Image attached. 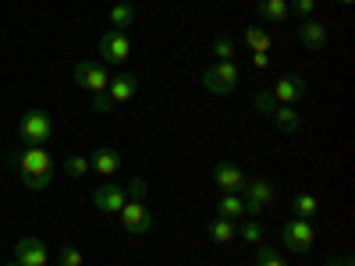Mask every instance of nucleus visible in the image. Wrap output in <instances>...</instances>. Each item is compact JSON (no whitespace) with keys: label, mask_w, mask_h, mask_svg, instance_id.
<instances>
[{"label":"nucleus","mask_w":355,"mask_h":266,"mask_svg":"<svg viewBox=\"0 0 355 266\" xmlns=\"http://www.w3.org/2000/svg\"><path fill=\"white\" fill-rule=\"evenodd\" d=\"M15 167L21 174V181L28 188H36V192L50 188L53 170H57L53 167V157L46 153V145H28V150H21V157H15Z\"/></svg>","instance_id":"f257e3e1"},{"label":"nucleus","mask_w":355,"mask_h":266,"mask_svg":"<svg viewBox=\"0 0 355 266\" xmlns=\"http://www.w3.org/2000/svg\"><path fill=\"white\" fill-rule=\"evenodd\" d=\"M199 82H202L206 93L227 96V93H234V85H239V64H234V61H217V64H210L202 71Z\"/></svg>","instance_id":"f03ea898"},{"label":"nucleus","mask_w":355,"mask_h":266,"mask_svg":"<svg viewBox=\"0 0 355 266\" xmlns=\"http://www.w3.org/2000/svg\"><path fill=\"white\" fill-rule=\"evenodd\" d=\"M21 142L25 145H46L50 135H53V121H50V114L40 110V107H28L21 114Z\"/></svg>","instance_id":"7ed1b4c3"},{"label":"nucleus","mask_w":355,"mask_h":266,"mask_svg":"<svg viewBox=\"0 0 355 266\" xmlns=\"http://www.w3.org/2000/svg\"><path fill=\"white\" fill-rule=\"evenodd\" d=\"M313 242H316V231H313V220H288L284 227H281V245L288 249V252H309L313 249Z\"/></svg>","instance_id":"20e7f679"},{"label":"nucleus","mask_w":355,"mask_h":266,"mask_svg":"<svg viewBox=\"0 0 355 266\" xmlns=\"http://www.w3.org/2000/svg\"><path fill=\"white\" fill-rule=\"evenodd\" d=\"M117 217H121V227L128 234H146V231L153 227V210L146 206V199H128Z\"/></svg>","instance_id":"39448f33"},{"label":"nucleus","mask_w":355,"mask_h":266,"mask_svg":"<svg viewBox=\"0 0 355 266\" xmlns=\"http://www.w3.org/2000/svg\"><path fill=\"white\" fill-rule=\"evenodd\" d=\"M107 82H110V75L100 61H78L75 64V85L85 89V93H107Z\"/></svg>","instance_id":"423d86ee"},{"label":"nucleus","mask_w":355,"mask_h":266,"mask_svg":"<svg viewBox=\"0 0 355 266\" xmlns=\"http://www.w3.org/2000/svg\"><path fill=\"white\" fill-rule=\"evenodd\" d=\"M128 53H132L128 33H114V28H107V33L100 36V61H107V64H125Z\"/></svg>","instance_id":"0eeeda50"},{"label":"nucleus","mask_w":355,"mask_h":266,"mask_svg":"<svg viewBox=\"0 0 355 266\" xmlns=\"http://www.w3.org/2000/svg\"><path fill=\"white\" fill-rule=\"evenodd\" d=\"M277 199V188L270 185V181H249L245 188H242V202H245V217H256V213H263L266 206H270Z\"/></svg>","instance_id":"6e6552de"},{"label":"nucleus","mask_w":355,"mask_h":266,"mask_svg":"<svg viewBox=\"0 0 355 266\" xmlns=\"http://www.w3.org/2000/svg\"><path fill=\"white\" fill-rule=\"evenodd\" d=\"M270 96H274L277 103H284V107H299V103H306V78H299V75H284V78H277V85L270 89Z\"/></svg>","instance_id":"1a4fd4ad"},{"label":"nucleus","mask_w":355,"mask_h":266,"mask_svg":"<svg viewBox=\"0 0 355 266\" xmlns=\"http://www.w3.org/2000/svg\"><path fill=\"white\" fill-rule=\"evenodd\" d=\"M125 202H128V192L114 181H103L100 188H93V206L100 213H121Z\"/></svg>","instance_id":"9d476101"},{"label":"nucleus","mask_w":355,"mask_h":266,"mask_svg":"<svg viewBox=\"0 0 355 266\" xmlns=\"http://www.w3.org/2000/svg\"><path fill=\"white\" fill-rule=\"evenodd\" d=\"M15 263L18 266H46L50 263V249L40 238H21L15 245Z\"/></svg>","instance_id":"9b49d317"},{"label":"nucleus","mask_w":355,"mask_h":266,"mask_svg":"<svg viewBox=\"0 0 355 266\" xmlns=\"http://www.w3.org/2000/svg\"><path fill=\"white\" fill-rule=\"evenodd\" d=\"M214 181L220 192H234V195H242V188L249 185V177L242 174L239 163H217L214 167Z\"/></svg>","instance_id":"f8f14e48"},{"label":"nucleus","mask_w":355,"mask_h":266,"mask_svg":"<svg viewBox=\"0 0 355 266\" xmlns=\"http://www.w3.org/2000/svg\"><path fill=\"white\" fill-rule=\"evenodd\" d=\"M299 43H306V50H323L327 46V28L316 18H302L299 21Z\"/></svg>","instance_id":"ddd939ff"},{"label":"nucleus","mask_w":355,"mask_h":266,"mask_svg":"<svg viewBox=\"0 0 355 266\" xmlns=\"http://www.w3.org/2000/svg\"><path fill=\"white\" fill-rule=\"evenodd\" d=\"M135 89H139V78L135 75H114L110 82H107V96L114 100V103H128L132 96H135Z\"/></svg>","instance_id":"4468645a"},{"label":"nucleus","mask_w":355,"mask_h":266,"mask_svg":"<svg viewBox=\"0 0 355 266\" xmlns=\"http://www.w3.org/2000/svg\"><path fill=\"white\" fill-rule=\"evenodd\" d=\"M89 163H93V170H96V174H103L107 181H110V177H114L117 170H121V153H117V150H107V145H100V150H96L93 157H89Z\"/></svg>","instance_id":"2eb2a0df"},{"label":"nucleus","mask_w":355,"mask_h":266,"mask_svg":"<svg viewBox=\"0 0 355 266\" xmlns=\"http://www.w3.org/2000/svg\"><path fill=\"white\" fill-rule=\"evenodd\" d=\"M242 39H245V46H249L252 53H270V50H274V36L266 33L263 25H245Z\"/></svg>","instance_id":"dca6fc26"},{"label":"nucleus","mask_w":355,"mask_h":266,"mask_svg":"<svg viewBox=\"0 0 355 266\" xmlns=\"http://www.w3.org/2000/svg\"><path fill=\"white\" fill-rule=\"evenodd\" d=\"M270 121H274L281 132H299V128H302V114L295 110V107H284V103H277V107L270 110Z\"/></svg>","instance_id":"f3484780"},{"label":"nucleus","mask_w":355,"mask_h":266,"mask_svg":"<svg viewBox=\"0 0 355 266\" xmlns=\"http://www.w3.org/2000/svg\"><path fill=\"white\" fill-rule=\"evenodd\" d=\"M110 28H114V33H128V28L135 25V8L128 4V0H121V4H114L110 8Z\"/></svg>","instance_id":"a211bd4d"},{"label":"nucleus","mask_w":355,"mask_h":266,"mask_svg":"<svg viewBox=\"0 0 355 266\" xmlns=\"http://www.w3.org/2000/svg\"><path fill=\"white\" fill-rule=\"evenodd\" d=\"M234 224H239V220H224V217L210 220V224H206V238H210L214 245H227V242H234Z\"/></svg>","instance_id":"6ab92c4d"},{"label":"nucleus","mask_w":355,"mask_h":266,"mask_svg":"<svg viewBox=\"0 0 355 266\" xmlns=\"http://www.w3.org/2000/svg\"><path fill=\"white\" fill-rule=\"evenodd\" d=\"M217 217H224V220H242V217H245V202H242V195L224 192L220 202H217Z\"/></svg>","instance_id":"aec40b11"},{"label":"nucleus","mask_w":355,"mask_h":266,"mask_svg":"<svg viewBox=\"0 0 355 266\" xmlns=\"http://www.w3.org/2000/svg\"><path fill=\"white\" fill-rule=\"evenodd\" d=\"M256 15L263 21H284L291 8H288V0H256Z\"/></svg>","instance_id":"412c9836"},{"label":"nucleus","mask_w":355,"mask_h":266,"mask_svg":"<svg viewBox=\"0 0 355 266\" xmlns=\"http://www.w3.org/2000/svg\"><path fill=\"white\" fill-rule=\"evenodd\" d=\"M291 213L299 217V220H313L316 213H320V202H316V195L313 192H299L291 199Z\"/></svg>","instance_id":"4be33fe9"},{"label":"nucleus","mask_w":355,"mask_h":266,"mask_svg":"<svg viewBox=\"0 0 355 266\" xmlns=\"http://www.w3.org/2000/svg\"><path fill=\"white\" fill-rule=\"evenodd\" d=\"M234 238H242L245 245H259V242H263V224L242 217L239 224H234Z\"/></svg>","instance_id":"5701e85b"},{"label":"nucleus","mask_w":355,"mask_h":266,"mask_svg":"<svg viewBox=\"0 0 355 266\" xmlns=\"http://www.w3.org/2000/svg\"><path fill=\"white\" fill-rule=\"evenodd\" d=\"M89 170H93V163H89V157H71V160L64 163V174H68V177H85Z\"/></svg>","instance_id":"b1692460"},{"label":"nucleus","mask_w":355,"mask_h":266,"mask_svg":"<svg viewBox=\"0 0 355 266\" xmlns=\"http://www.w3.org/2000/svg\"><path fill=\"white\" fill-rule=\"evenodd\" d=\"M288 8H291V15H299V21H302V18H313L316 0H288Z\"/></svg>","instance_id":"393cba45"},{"label":"nucleus","mask_w":355,"mask_h":266,"mask_svg":"<svg viewBox=\"0 0 355 266\" xmlns=\"http://www.w3.org/2000/svg\"><path fill=\"white\" fill-rule=\"evenodd\" d=\"M256 266H288V263L277 256V249H259L256 252Z\"/></svg>","instance_id":"a878e982"},{"label":"nucleus","mask_w":355,"mask_h":266,"mask_svg":"<svg viewBox=\"0 0 355 266\" xmlns=\"http://www.w3.org/2000/svg\"><path fill=\"white\" fill-rule=\"evenodd\" d=\"M214 53H217V61H231V57H234V43L227 36H217L214 39Z\"/></svg>","instance_id":"bb28decb"},{"label":"nucleus","mask_w":355,"mask_h":266,"mask_svg":"<svg viewBox=\"0 0 355 266\" xmlns=\"http://www.w3.org/2000/svg\"><path fill=\"white\" fill-rule=\"evenodd\" d=\"M57 266H82V252L78 249H61V256H57Z\"/></svg>","instance_id":"cd10ccee"},{"label":"nucleus","mask_w":355,"mask_h":266,"mask_svg":"<svg viewBox=\"0 0 355 266\" xmlns=\"http://www.w3.org/2000/svg\"><path fill=\"white\" fill-rule=\"evenodd\" d=\"M252 103H256V110H259L263 117H270V110L277 107V100H274L270 93H256V100H252Z\"/></svg>","instance_id":"c85d7f7f"},{"label":"nucleus","mask_w":355,"mask_h":266,"mask_svg":"<svg viewBox=\"0 0 355 266\" xmlns=\"http://www.w3.org/2000/svg\"><path fill=\"white\" fill-rule=\"evenodd\" d=\"M93 110H96V114H110V110H114V100H110L107 93H93Z\"/></svg>","instance_id":"c756f323"},{"label":"nucleus","mask_w":355,"mask_h":266,"mask_svg":"<svg viewBox=\"0 0 355 266\" xmlns=\"http://www.w3.org/2000/svg\"><path fill=\"white\" fill-rule=\"evenodd\" d=\"M125 192H128V199H146V181L142 177H132V185Z\"/></svg>","instance_id":"7c9ffc66"},{"label":"nucleus","mask_w":355,"mask_h":266,"mask_svg":"<svg viewBox=\"0 0 355 266\" xmlns=\"http://www.w3.org/2000/svg\"><path fill=\"white\" fill-rule=\"evenodd\" d=\"M252 68L266 71V68H270V53H252Z\"/></svg>","instance_id":"2f4dec72"},{"label":"nucleus","mask_w":355,"mask_h":266,"mask_svg":"<svg viewBox=\"0 0 355 266\" xmlns=\"http://www.w3.org/2000/svg\"><path fill=\"white\" fill-rule=\"evenodd\" d=\"M323 266H352V256H345V259H334V263H323Z\"/></svg>","instance_id":"473e14b6"},{"label":"nucleus","mask_w":355,"mask_h":266,"mask_svg":"<svg viewBox=\"0 0 355 266\" xmlns=\"http://www.w3.org/2000/svg\"><path fill=\"white\" fill-rule=\"evenodd\" d=\"M338 4H355V0H338Z\"/></svg>","instance_id":"72a5a7b5"},{"label":"nucleus","mask_w":355,"mask_h":266,"mask_svg":"<svg viewBox=\"0 0 355 266\" xmlns=\"http://www.w3.org/2000/svg\"><path fill=\"white\" fill-rule=\"evenodd\" d=\"M8 266H18V263H8Z\"/></svg>","instance_id":"f704fd0d"}]
</instances>
